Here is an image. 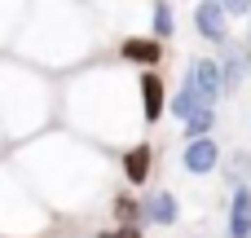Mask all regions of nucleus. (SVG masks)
Wrapping results in <instances>:
<instances>
[{
	"instance_id": "obj_1",
	"label": "nucleus",
	"mask_w": 251,
	"mask_h": 238,
	"mask_svg": "<svg viewBox=\"0 0 251 238\" xmlns=\"http://www.w3.org/2000/svg\"><path fill=\"white\" fill-rule=\"evenodd\" d=\"M9 163L22 172V181L31 185V194L40 199V208L53 221L57 216H88L110 199L106 150L71 137V132H44L26 146H13Z\"/></svg>"
},
{
	"instance_id": "obj_2",
	"label": "nucleus",
	"mask_w": 251,
	"mask_h": 238,
	"mask_svg": "<svg viewBox=\"0 0 251 238\" xmlns=\"http://www.w3.org/2000/svg\"><path fill=\"white\" fill-rule=\"evenodd\" d=\"M57 110L71 128V137L88 146H132V137L146 128L141 119V75L128 66H84L75 71L62 93Z\"/></svg>"
},
{
	"instance_id": "obj_3",
	"label": "nucleus",
	"mask_w": 251,
	"mask_h": 238,
	"mask_svg": "<svg viewBox=\"0 0 251 238\" xmlns=\"http://www.w3.org/2000/svg\"><path fill=\"white\" fill-rule=\"evenodd\" d=\"M97 9L93 4H26L22 31L13 40L18 62L35 66L40 75L84 71L97 53Z\"/></svg>"
},
{
	"instance_id": "obj_4",
	"label": "nucleus",
	"mask_w": 251,
	"mask_h": 238,
	"mask_svg": "<svg viewBox=\"0 0 251 238\" xmlns=\"http://www.w3.org/2000/svg\"><path fill=\"white\" fill-rule=\"evenodd\" d=\"M57 115V88L49 84V75H40L35 66L4 57L0 62V137L4 146H26L35 137H44V128Z\"/></svg>"
},
{
	"instance_id": "obj_5",
	"label": "nucleus",
	"mask_w": 251,
	"mask_h": 238,
	"mask_svg": "<svg viewBox=\"0 0 251 238\" xmlns=\"http://www.w3.org/2000/svg\"><path fill=\"white\" fill-rule=\"evenodd\" d=\"M49 230L53 216L40 208L22 172L9 159H0V238H49Z\"/></svg>"
},
{
	"instance_id": "obj_6",
	"label": "nucleus",
	"mask_w": 251,
	"mask_h": 238,
	"mask_svg": "<svg viewBox=\"0 0 251 238\" xmlns=\"http://www.w3.org/2000/svg\"><path fill=\"white\" fill-rule=\"evenodd\" d=\"M163 57H168V49H163L154 35H146V31H128V35L119 40V62H124L128 71H137V75H141V66H146V71H159Z\"/></svg>"
},
{
	"instance_id": "obj_7",
	"label": "nucleus",
	"mask_w": 251,
	"mask_h": 238,
	"mask_svg": "<svg viewBox=\"0 0 251 238\" xmlns=\"http://www.w3.org/2000/svg\"><path fill=\"white\" fill-rule=\"evenodd\" d=\"M185 79L194 84V93H199L203 106H216L225 97V79H221V62L216 57H194L190 71H185Z\"/></svg>"
},
{
	"instance_id": "obj_8",
	"label": "nucleus",
	"mask_w": 251,
	"mask_h": 238,
	"mask_svg": "<svg viewBox=\"0 0 251 238\" xmlns=\"http://www.w3.org/2000/svg\"><path fill=\"white\" fill-rule=\"evenodd\" d=\"M119 172H124L128 185H146V181L154 177V146H150L146 137L132 141V146H124V155H119Z\"/></svg>"
},
{
	"instance_id": "obj_9",
	"label": "nucleus",
	"mask_w": 251,
	"mask_h": 238,
	"mask_svg": "<svg viewBox=\"0 0 251 238\" xmlns=\"http://www.w3.org/2000/svg\"><path fill=\"white\" fill-rule=\"evenodd\" d=\"M194 31H199L207 44H216V49L229 44V22H225V13H221V0H199V4H194Z\"/></svg>"
},
{
	"instance_id": "obj_10",
	"label": "nucleus",
	"mask_w": 251,
	"mask_h": 238,
	"mask_svg": "<svg viewBox=\"0 0 251 238\" xmlns=\"http://www.w3.org/2000/svg\"><path fill=\"white\" fill-rule=\"evenodd\" d=\"M163 115H168V84L159 71H141V119H146V128H154Z\"/></svg>"
},
{
	"instance_id": "obj_11",
	"label": "nucleus",
	"mask_w": 251,
	"mask_h": 238,
	"mask_svg": "<svg viewBox=\"0 0 251 238\" xmlns=\"http://www.w3.org/2000/svg\"><path fill=\"white\" fill-rule=\"evenodd\" d=\"M181 168H185L190 177H212V172L221 168V146H216V137L185 141V150H181Z\"/></svg>"
},
{
	"instance_id": "obj_12",
	"label": "nucleus",
	"mask_w": 251,
	"mask_h": 238,
	"mask_svg": "<svg viewBox=\"0 0 251 238\" xmlns=\"http://www.w3.org/2000/svg\"><path fill=\"white\" fill-rule=\"evenodd\" d=\"M181 221V199L172 194V190H154V194H146L141 199V225H176Z\"/></svg>"
},
{
	"instance_id": "obj_13",
	"label": "nucleus",
	"mask_w": 251,
	"mask_h": 238,
	"mask_svg": "<svg viewBox=\"0 0 251 238\" xmlns=\"http://www.w3.org/2000/svg\"><path fill=\"white\" fill-rule=\"evenodd\" d=\"M216 62H221L225 97H234V93H238V84H243V75H247V66H251V57L243 53V44H238V40H229V44H225V57H216Z\"/></svg>"
},
{
	"instance_id": "obj_14",
	"label": "nucleus",
	"mask_w": 251,
	"mask_h": 238,
	"mask_svg": "<svg viewBox=\"0 0 251 238\" xmlns=\"http://www.w3.org/2000/svg\"><path fill=\"white\" fill-rule=\"evenodd\" d=\"M229 238H251V185H234V199H229Z\"/></svg>"
},
{
	"instance_id": "obj_15",
	"label": "nucleus",
	"mask_w": 251,
	"mask_h": 238,
	"mask_svg": "<svg viewBox=\"0 0 251 238\" xmlns=\"http://www.w3.org/2000/svg\"><path fill=\"white\" fill-rule=\"evenodd\" d=\"M110 221H115V230H146L141 225V199H132L128 190L110 194Z\"/></svg>"
},
{
	"instance_id": "obj_16",
	"label": "nucleus",
	"mask_w": 251,
	"mask_h": 238,
	"mask_svg": "<svg viewBox=\"0 0 251 238\" xmlns=\"http://www.w3.org/2000/svg\"><path fill=\"white\" fill-rule=\"evenodd\" d=\"M150 35L159 44H168L176 35V4H168V0H154L150 4Z\"/></svg>"
},
{
	"instance_id": "obj_17",
	"label": "nucleus",
	"mask_w": 251,
	"mask_h": 238,
	"mask_svg": "<svg viewBox=\"0 0 251 238\" xmlns=\"http://www.w3.org/2000/svg\"><path fill=\"white\" fill-rule=\"evenodd\" d=\"M194 110H203V102H199V93H194V84L190 79H181V88H176V97H168V115H176L181 124L194 115Z\"/></svg>"
},
{
	"instance_id": "obj_18",
	"label": "nucleus",
	"mask_w": 251,
	"mask_h": 238,
	"mask_svg": "<svg viewBox=\"0 0 251 238\" xmlns=\"http://www.w3.org/2000/svg\"><path fill=\"white\" fill-rule=\"evenodd\" d=\"M22 18H26V4H0V49H9L18 40Z\"/></svg>"
},
{
	"instance_id": "obj_19",
	"label": "nucleus",
	"mask_w": 251,
	"mask_h": 238,
	"mask_svg": "<svg viewBox=\"0 0 251 238\" xmlns=\"http://www.w3.org/2000/svg\"><path fill=\"white\" fill-rule=\"evenodd\" d=\"M216 132V106H203V110H194L190 119H185V137L190 141H203V137H212Z\"/></svg>"
},
{
	"instance_id": "obj_20",
	"label": "nucleus",
	"mask_w": 251,
	"mask_h": 238,
	"mask_svg": "<svg viewBox=\"0 0 251 238\" xmlns=\"http://www.w3.org/2000/svg\"><path fill=\"white\" fill-rule=\"evenodd\" d=\"M229 185H251V150L229 155Z\"/></svg>"
},
{
	"instance_id": "obj_21",
	"label": "nucleus",
	"mask_w": 251,
	"mask_h": 238,
	"mask_svg": "<svg viewBox=\"0 0 251 238\" xmlns=\"http://www.w3.org/2000/svg\"><path fill=\"white\" fill-rule=\"evenodd\" d=\"M221 13H225V22L229 18H247L251 22V0H221Z\"/></svg>"
},
{
	"instance_id": "obj_22",
	"label": "nucleus",
	"mask_w": 251,
	"mask_h": 238,
	"mask_svg": "<svg viewBox=\"0 0 251 238\" xmlns=\"http://www.w3.org/2000/svg\"><path fill=\"white\" fill-rule=\"evenodd\" d=\"M97 238H146V230H115L110 225V230H101Z\"/></svg>"
},
{
	"instance_id": "obj_23",
	"label": "nucleus",
	"mask_w": 251,
	"mask_h": 238,
	"mask_svg": "<svg viewBox=\"0 0 251 238\" xmlns=\"http://www.w3.org/2000/svg\"><path fill=\"white\" fill-rule=\"evenodd\" d=\"M238 44H243V53H247V57H251V22H247V35H243Z\"/></svg>"
},
{
	"instance_id": "obj_24",
	"label": "nucleus",
	"mask_w": 251,
	"mask_h": 238,
	"mask_svg": "<svg viewBox=\"0 0 251 238\" xmlns=\"http://www.w3.org/2000/svg\"><path fill=\"white\" fill-rule=\"evenodd\" d=\"M0 150H4V137H0Z\"/></svg>"
}]
</instances>
